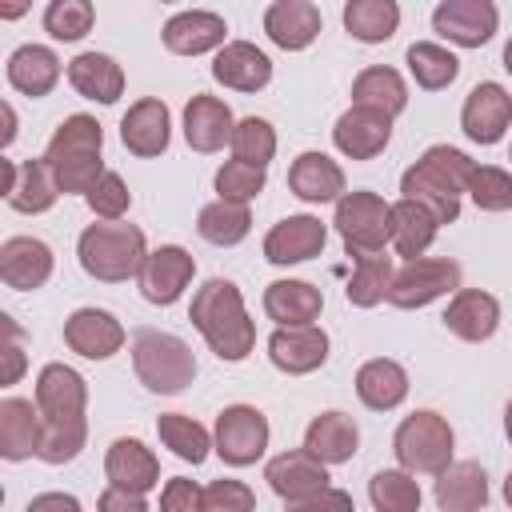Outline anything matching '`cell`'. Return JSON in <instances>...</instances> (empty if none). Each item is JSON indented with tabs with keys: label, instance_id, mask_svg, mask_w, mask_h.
Listing matches in <instances>:
<instances>
[{
	"label": "cell",
	"instance_id": "6da1fadb",
	"mask_svg": "<svg viewBox=\"0 0 512 512\" xmlns=\"http://www.w3.org/2000/svg\"><path fill=\"white\" fill-rule=\"evenodd\" d=\"M472 172H476V164L460 148L436 144L404 172L400 192H404V200H416L420 208H428L436 216V224H452L460 216V192H468Z\"/></svg>",
	"mask_w": 512,
	"mask_h": 512
},
{
	"label": "cell",
	"instance_id": "7a4b0ae2",
	"mask_svg": "<svg viewBox=\"0 0 512 512\" xmlns=\"http://www.w3.org/2000/svg\"><path fill=\"white\" fill-rule=\"evenodd\" d=\"M188 320L200 328V336L208 340V348L220 356V360H244L256 344V324L248 320L244 312V300H240V288L232 280H208L196 288L192 296V312Z\"/></svg>",
	"mask_w": 512,
	"mask_h": 512
},
{
	"label": "cell",
	"instance_id": "3957f363",
	"mask_svg": "<svg viewBox=\"0 0 512 512\" xmlns=\"http://www.w3.org/2000/svg\"><path fill=\"white\" fill-rule=\"evenodd\" d=\"M100 144H104V132L92 116H68L52 140H48V152H44V164L56 180V188L68 196V192H80L88 196L100 176H104V160H100Z\"/></svg>",
	"mask_w": 512,
	"mask_h": 512
},
{
	"label": "cell",
	"instance_id": "277c9868",
	"mask_svg": "<svg viewBox=\"0 0 512 512\" xmlns=\"http://www.w3.org/2000/svg\"><path fill=\"white\" fill-rule=\"evenodd\" d=\"M76 256H80V268L96 280H128V276H140L148 252H144V232L136 224H88L80 232V244H76Z\"/></svg>",
	"mask_w": 512,
	"mask_h": 512
},
{
	"label": "cell",
	"instance_id": "5b68a950",
	"mask_svg": "<svg viewBox=\"0 0 512 512\" xmlns=\"http://www.w3.org/2000/svg\"><path fill=\"white\" fill-rule=\"evenodd\" d=\"M132 368L140 376V384L148 392H160V396H172V392H184L196 376V356L192 348L172 336V332H156V328H144L136 332L132 340Z\"/></svg>",
	"mask_w": 512,
	"mask_h": 512
},
{
	"label": "cell",
	"instance_id": "8992f818",
	"mask_svg": "<svg viewBox=\"0 0 512 512\" xmlns=\"http://www.w3.org/2000/svg\"><path fill=\"white\" fill-rule=\"evenodd\" d=\"M332 224L352 256H372L392 240V204H384L376 192H344Z\"/></svg>",
	"mask_w": 512,
	"mask_h": 512
},
{
	"label": "cell",
	"instance_id": "52a82bcc",
	"mask_svg": "<svg viewBox=\"0 0 512 512\" xmlns=\"http://www.w3.org/2000/svg\"><path fill=\"white\" fill-rule=\"evenodd\" d=\"M392 444H396V460L404 464V472L440 476L452 464V428L436 412H412L396 428Z\"/></svg>",
	"mask_w": 512,
	"mask_h": 512
},
{
	"label": "cell",
	"instance_id": "ba28073f",
	"mask_svg": "<svg viewBox=\"0 0 512 512\" xmlns=\"http://www.w3.org/2000/svg\"><path fill=\"white\" fill-rule=\"evenodd\" d=\"M460 288V264L456 260H436V256H420L408 260L388 288V304L396 308H424L432 300H440L444 292Z\"/></svg>",
	"mask_w": 512,
	"mask_h": 512
},
{
	"label": "cell",
	"instance_id": "9c48e42d",
	"mask_svg": "<svg viewBox=\"0 0 512 512\" xmlns=\"http://www.w3.org/2000/svg\"><path fill=\"white\" fill-rule=\"evenodd\" d=\"M268 448V420L264 412H256L252 404H232L216 416V452L224 456V464H256Z\"/></svg>",
	"mask_w": 512,
	"mask_h": 512
},
{
	"label": "cell",
	"instance_id": "30bf717a",
	"mask_svg": "<svg viewBox=\"0 0 512 512\" xmlns=\"http://www.w3.org/2000/svg\"><path fill=\"white\" fill-rule=\"evenodd\" d=\"M496 20H500L496 16V4H488V0H444L432 12V28L444 40L460 44V48L488 44L492 32H496Z\"/></svg>",
	"mask_w": 512,
	"mask_h": 512
},
{
	"label": "cell",
	"instance_id": "8fae6325",
	"mask_svg": "<svg viewBox=\"0 0 512 512\" xmlns=\"http://www.w3.org/2000/svg\"><path fill=\"white\" fill-rule=\"evenodd\" d=\"M196 272V260L180 244H160L140 268V292L148 304H176Z\"/></svg>",
	"mask_w": 512,
	"mask_h": 512
},
{
	"label": "cell",
	"instance_id": "7c38bea8",
	"mask_svg": "<svg viewBox=\"0 0 512 512\" xmlns=\"http://www.w3.org/2000/svg\"><path fill=\"white\" fill-rule=\"evenodd\" d=\"M460 124H464V136L476 140V144H496L508 124H512V96L496 84V80H484L468 92L464 100V112H460Z\"/></svg>",
	"mask_w": 512,
	"mask_h": 512
},
{
	"label": "cell",
	"instance_id": "4fadbf2b",
	"mask_svg": "<svg viewBox=\"0 0 512 512\" xmlns=\"http://www.w3.org/2000/svg\"><path fill=\"white\" fill-rule=\"evenodd\" d=\"M268 356L280 372L304 376L316 372L328 360V332L316 324H296V328H276L268 340Z\"/></svg>",
	"mask_w": 512,
	"mask_h": 512
},
{
	"label": "cell",
	"instance_id": "5bb4252c",
	"mask_svg": "<svg viewBox=\"0 0 512 512\" xmlns=\"http://www.w3.org/2000/svg\"><path fill=\"white\" fill-rule=\"evenodd\" d=\"M64 344L88 360H108L124 344V328L104 308H80L64 320Z\"/></svg>",
	"mask_w": 512,
	"mask_h": 512
},
{
	"label": "cell",
	"instance_id": "9a60e30c",
	"mask_svg": "<svg viewBox=\"0 0 512 512\" xmlns=\"http://www.w3.org/2000/svg\"><path fill=\"white\" fill-rule=\"evenodd\" d=\"M104 472H108L112 488H124V492H136V496H144L148 488L160 484V460L136 436L112 440V448L104 456Z\"/></svg>",
	"mask_w": 512,
	"mask_h": 512
},
{
	"label": "cell",
	"instance_id": "2e32d148",
	"mask_svg": "<svg viewBox=\"0 0 512 512\" xmlns=\"http://www.w3.org/2000/svg\"><path fill=\"white\" fill-rule=\"evenodd\" d=\"M52 276V248L36 236H12L0 244V280L16 292H32Z\"/></svg>",
	"mask_w": 512,
	"mask_h": 512
},
{
	"label": "cell",
	"instance_id": "e0dca14e",
	"mask_svg": "<svg viewBox=\"0 0 512 512\" xmlns=\"http://www.w3.org/2000/svg\"><path fill=\"white\" fill-rule=\"evenodd\" d=\"M264 480L272 484V492L280 500H300V496L328 488V464H320L308 448H292V452H280L276 460H268Z\"/></svg>",
	"mask_w": 512,
	"mask_h": 512
},
{
	"label": "cell",
	"instance_id": "ac0fdd59",
	"mask_svg": "<svg viewBox=\"0 0 512 512\" xmlns=\"http://www.w3.org/2000/svg\"><path fill=\"white\" fill-rule=\"evenodd\" d=\"M320 28H324V20H320V8L312 0H276L264 12V32L284 52L308 48L320 36Z\"/></svg>",
	"mask_w": 512,
	"mask_h": 512
},
{
	"label": "cell",
	"instance_id": "d6986e66",
	"mask_svg": "<svg viewBox=\"0 0 512 512\" xmlns=\"http://www.w3.org/2000/svg\"><path fill=\"white\" fill-rule=\"evenodd\" d=\"M388 136H392V116L372 112V108H356V104H352V108L336 120V128H332L336 148H340L344 156H352V160H372V156H380L384 144H388Z\"/></svg>",
	"mask_w": 512,
	"mask_h": 512
},
{
	"label": "cell",
	"instance_id": "ffe728a7",
	"mask_svg": "<svg viewBox=\"0 0 512 512\" xmlns=\"http://www.w3.org/2000/svg\"><path fill=\"white\" fill-rule=\"evenodd\" d=\"M4 196H8V204L16 212L32 216V212H48L56 204L60 188H56V180H52L44 160H24V164L4 160Z\"/></svg>",
	"mask_w": 512,
	"mask_h": 512
},
{
	"label": "cell",
	"instance_id": "44dd1931",
	"mask_svg": "<svg viewBox=\"0 0 512 512\" xmlns=\"http://www.w3.org/2000/svg\"><path fill=\"white\" fill-rule=\"evenodd\" d=\"M324 240H328V228L316 216H308V212L304 216H288L264 236V256L272 264H300V260L320 256Z\"/></svg>",
	"mask_w": 512,
	"mask_h": 512
},
{
	"label": "cell",
	"instance_id": "7402d4cb",
	"mask_svg": "<svg viewBox=\"0 0 512 512\" xmlns=\"http://www.w3.org/2000/svg\"><path fill=\"white\" fill-rule=\"evenodd\" d=\"M88 404V388L84 376L68 364H48L36 376V408L48 420H68V416H84Z\"/></svg>",
	"mask_w": 512,
	"mask_h": 512
},
{
	"label": "cell",
	"instance_id": "603a6c76",
	"mask_svg": "<svg viewBox=\"0 0 512 512\" xmlns=\"http://www.w3.org/2000/svg\"><path fill=\"white\" fill-rule=\"evenodd\" d=\"M212 76L224 84V88H236V92H260L268 80H272V60L248 44V40H232L216 52L212 60Z\"/></svg>",
	"mask_w": 512,
	"mask_h": 512
},
{
	"label": "cell",
	"instance_id": "cb8c5ba5",
	"mask_svg": "<svg viewBox=\"0 0 512 512\" xmlns=\"http://www.w3.org/2000/svg\"><path fill=\"white\" fill-rule=\"evenodd\" d=\"M224 36H228V24L224 16L216 12H176L168 24H164V48L176 52V56H200L208 48H224Z\"/></svg>",
	"mask_w": 512,
	"mask_h": 512
},
{
	"label": "cell",
	"instance_id": "d4e9b609",
	"mask_svg": "<svg viewBox=\"0 0 512 512\" xmlns=\"http://www.w3.org/2000/svg\"><path fill=\"white\" fill-rule=\"evenodd\" d=\"M232 132H236V120H232L224 100L204 96V92L188 100V108H184V140L196 152H216V148L232 144Z\"/></svg>",
	"mask_w": 512,
	"mask_h": 512
},
{
	"label": "cell",
	"instance_id": "484cf974",
	"mask_svg": "<svg viewBox=\"0 0 512 512\" xmlns=\"http://www.w3.org/2000/svg\"><path fill=\"white\" fill-rule=\"evenodd\" d=\"M496 324H500V304H496V296H488V292H480V288L456 292L452 304H448V312H444V328H448L452 336L468 340V344L488 340V336L496 332Z\"/></svg>",
	"mask_w": 512,
	"mask_h": 512
},
{
	"label": "cell",
	"instance_id": "4316f807",
	"mask_svg": "<svg viewBox=\"0 0 512 512\" xmlns=\"http://www.w3.org/2000/svg\"><path fill=\"white\" fill-rule=\"evenodd\" d=\"M288 188L308 200V204H324V200H340L344 196V172L332 156L324 152H300L288 168Z\"/></svg>",
	"mask_w": 512,
	"mask_h": 512
},
{
	"label": "cell",
	"instance_id": "83f0119b",
	"mask_svg": "<svg viewBox=\"0 0 512 512\" xmlns=\"http://www.w3.org/2000/svg\"><path fill=\"white\" fill-rule=\"evenodd\" d=\"M120 140L136 156H160L168 148V108L160 100H136L120 120Z\"/></svg>",
	"mask_w": 512,
	"mask_h": 512
},
{
	"label": "cell",
	"instance_id": "f1b7e54d",
	"mask_svg": "<svg viewBox=\"0 0 512 512\" xmlns=\"http://www.w3.org/2000/svg\"><path fill=\"white\" fill-rule=\"evenodd\" d=\"M488 500V476L476 460H456L436 480V504L440 512H480Z\"/></svg>",
	"mask_w": 512,
	"mask_h": 512
},
{
	"label": "cell",
	"instance_id": "f546056e",
	"mask_svg": "<svg viewBox=\"0 0 512 512\" xmlns=\"http://www.w3.org/2000/svg\"><path fill=\"white\" fill-rule=\"evenodd\" d=\"M324 308L320 288H312L308 280H276L264 288V312L280 324V328H296V324H312Z\"/></svg>",
	"mask_w": 512,
	"mask_h": 512
},
{
	"label": "cell",
	"instance_id": "4dcf8cb0",
	"mask_svg": "<svg viewBox=\"0 0 512 512\" xmlns=\"http://www.w3.org/2000/svg\"><path fill=\"white\" fill-rule=\"evenodd\" d=\"M36 448H40V408L20 396L0 400V456L24 460L36 456Z\"/></svg>",
	"mask_w": 512,
	"mask_h": 512
},
{
	"label": "cell",
	"instance_id": "1f68e13d",
	"mask_svg": "<svg viewBox=\"0 0 512 512\" xmlns=\"http://www.w3.org/2000/svg\"><path fill=\"white\" fill-rule=\"evenodd\" d=\"M356 444H360V432L352 424V416L344 412H320L308 432H304V448L320 460V464H344L356 456Z\"/></svg>",
	"mask_w": 512,
	"mask_h": 512
},
{
	"label": "cell",
	"instance_id": "d6a6232c",
	"mask_svg": "<svg viewBox=\"0 0 512 512\" xmlns=\"http://www.w3.org/2000/svg\"><path fill=\"white\" fill-rule=\"evenodd\" d=\"M68 80L80 96L96 100V104H116L120 92H124V72L112 56L104 52H80L72 64H68Z\"/></svg>",
	"mask_w": 512,
	"mask_h": 512
},
{
	"label": "cell",
	"instance_id": "836d02e7",
	"mask_svg": "<svg viewBox=\"0 0 512 512\" xmlns=\"http://www.w3.org/2000/svg\"><path fill=\"white\" fill-rule=\"evenodd\" d=\"M60 80V60L44 44H24L8 56V84L24 96H48Z\"/></svg>",
	"mask_w": 512,
	"mask_h": 512
},
{
	"label": "cell",
	"instance_id": "e575fe53",
	"mask_svg": "<svg viewBox=\"0 0 512 512\" xmlns=\"http://www.w3.org/2000/svg\"><path fill=\"white\" fill-rule=\"evenodd\" d=\"M356 396L376 408V412H388L396 408L404 396H408V372L396 364V360H368L360 372H356Z\"/></svg>",
	"mask_w": 512,
	"mask_h": 512
},
{
	"label": "cell",
	"instance_id": "d590c367",
	"mask_svg": "<svg viewBox=\"0 0 512 512\" xmlns=\"http://www.w3.org/2000/svg\"><path fill=\"white\" fill-rule=\"evenodd\" d=\"M352 104H356V108L384 112V116H396V112H404V104H408V88H404V80H400L396 68L376 64V68H364V72L356 76V84H352Z\"/></svg>",
	"mask_w": 512,
	"mask_h": 512
},
{
	"label": "cell",
	"instance_id": "8d00e7d4",
	"mask_svg": "<svg viewBox=\"0 0 512 512\" xmlns=\"http://www.w3.org/2000/svg\"><path fill=\"white\" fill-rule=\"evenodd\" d=\"M436 216L428 208H420L416 200H396L392 204V244L400 256L420 260L428 252V244L436 240Z\"/></svg>",
	"mask_w": 512,
	"mask_h": 512
},
{
	"label": "cell",
	"instance_id": "74e56055",
	"mask_svg": "<svg viewBox=\"0 0 512 512\" xmlns=\"http://www.w3.org/2000/svg\"><path fill=\"white\" fill-rule=\"evenodd\" d=\"M400 24V8L392 0H348L344 28L364 44H384Z\"/></svg>",
	"mask_w": 512,
	"mask_h": 512
},
{
	"label": "cell",
	"instance_id": "f35d334b",
	"mask_svg": "<svg viewBox=\"0 0 512 512\" xmlns=\"http://www.w3.org/2000/svg\"><path fill=\"white\" fill-rule=\"evenodd\" d=\"M392 256L384 252H372V256H356V268H352V280L344 288L348 304L356 308H376L380 300H388V288H392Z\"/></svg>",
	"mask_w": 512,
	"mask_h": 512
},
{
	"label": "cell",
	"instance_id": "ab89813d",
	"mask_svg": "<svg viewBox=\"0 0 512 512\" xmlns=\"http://www.w3.org/2000/svg\"><path fill=\"white\" fill-rule=\"evenodd\" d=\"M252 228V216H248V204H232V200H212L200 208L196 216V232L208 240V244H240Z\"/></svg>",
	"mask_w": 512,
	"mask_h": 512
},
{
	"label": "cell",
	"instance_id": "60d3db41",
	"mask_svg": "<svg viewBox=\"0 0 512 512\" xmlns=\"http://www.w3.org/2000/svg\"><path fill=\"white\" fill-rule=\"evenodd\" d=\"M404 60H408V72L416 76V84L428 88V92H440V88H448V84L460 76V60H456L448 48L428 44V40L412 44Z\"/></svg>",
	"mask_w": 512,
	"mask_h": 512
},
{
	"label": "cell",
	"instance_id": "b9f144b4",
	"mask_svg": "<svg viewBox=\"0 0 512 512\" xmlns=\"http://www.w3.org/2000/svg\"><path fill=\"white\" fill-rule=\"evenodd\" d=\"M368 496L376 512H416L420 508V484L404 468H384L368 480Z\"/></svg>",
	"mask_w": 512,
	"mask_h": 512
},
{
	"label": "cell",
	"instance_id": "7bdbcfd3",
	"mask_svg": "<svg viewBox=\"0 0 512 512\" xmlns=\"http://www.w3.org/2000/svg\"><path fill=\"white\" fill-rule=\"evenodd\" d=\"M156 432H160L164 448H172V452H176L180 460H188V464H200V460L208 456V448H212L204 424H196L192 416H180V412H164V416L156 420Z\"/></svg>",
	"mask_w": 512,
	"mask_h": 512
},
{
	"label": "cell",
	"instance_id": "ee69618b",
	"mask_svg": "<svg viewBox=\"0 0 512 512\" xmlns=\"http://www.w3.org/2000/svg\"><path fill=\"white\" fill-rule=\"evenodd\" d=\"M232 152H236V160L264 168L276 156V132H272V124L260 120V116H244L236 124V132H232Z\"/></svg>",
	"mask_w": 512,
	"mask_h": 512
},
{
	"label": "cell",
	"instance_id": "f6af8a7d",
	"mask_svg": "<svg viewBox=\"0 0 512 512\" xmlns=\"http://www.w3.org/2000/svg\"><path fill=\"white\" fill-rule=\"evenodd\" d=\"M92 20H96V8L88 0H52L44 8V28L56 36V40H80L92 32Z\"/></svg>",
	"mask_w": 512,
	"mask_h": 512
},
{
	"label": "cell",
	"instance_id": "bcb514c9",
	"mask_svg": "<svg viewBox=\"0 0 512 512\" xmlns=\"http://www.w3.org/2000/svg\"><path fill=\"white\" fill-rule=\"evenodd\" d=\"M468 196L476 208L484 212H508L512 208V176L504 168H492V164H480L468 180Z\"/></svg>",
	"mask_w": 512,
	"mask_h": 512
},
{
	"label": "cell",
	"instance_id": "7dc6e473",
	"mask_svg": "<svg viewBox=\"0 0 512 512\" xmlns=\"http://www.w3.org/2000/svg\"><path fill=\"white\" fill-rule=\"evenodd\" d=\"M216 192H220V200L248 204L252 196L264 192V168L244 164V160H228V164L216 172Z\"/></svg>",
	"mask_w": 512,
	"mask_h": 512
},
{
	"label": "cell",
	"instance_id": "c3c4849f",
	"mask_svg": "<svg viewBox=\"0 0 512 512\" xmlns=\"http://www.w3.org/2000/svg\"><path fill=\"white\" fill-rule=\"evenodd\" d=\"M84 200H88V208H92L100 220H108V224H112V220H120V216L128 212L132 192H128V184H124L116 172H104V176H100V184H96Z\"/></svg>",
	"mask_w": 512,
	"mask_h": 512
},
{
	"label": "cell",
	"instance_id": "681fc988",
	"mask_svg": "<svg viewBox=\"0 0 512 512\" xmlns=\"http://www.w3.org/2000/svg\"><path fill=\"white\" fill-rule=\"evenodd\" d=\"M204 512H256V496L240 480H212L204 488Z\"/></svg>",
	"mask_w": 512,
	"mask_h": 512
},
{
	"label": "cell",
	"instance_id": "f907efd6",
	"mask_svg": "<svg viewBox=\"0 0 512 512\" xmlns=\"http://www.w3.org/2000/svg\"><path fill=\"white\" fill-rule=\"evenodd\" d=\"M160 512H204V488L196 480L172 476L160 492Z\"/></svg>",
	"mask_w": 512,
	"mask_h": 512
},
{
	"label": "cell",
	"instance_id": "816d5d0a",
	"mask_svg": "<svg viewBox=\"0 0 512 512\" xmlns=\"http://www.w3.org/2000/svg\"><path fill=\"white\" fill-rule=\"evenodd\" d=\"M288 512H356L352 508V496L340 492V488H320L312 496H300V500H284Z\"/></svg>",
	"mask_w": 512,
	"mask_h": 512
},
{
	"label": "cell",
	"instance_id": "f5cc1de1",
	"mask_svg": "<svg viewBox=\"0 0 512 512\" xmlns=\"http://www.w3.org/2000/svg\"><path fill=\"white\" fill-rule=\"evenodd\" d=\"M4 320V332H8V344H4V384H16L20 380V372H24V352H20V332H16V324L8 320V316H0Z\"/></svg>",
	"mask_w": 512,
	"mask_h": 512
},
{
	"label": "cell",
	"instance_id": "db71d44e",
	"mask_svg": "<svg viewBox=\"0 0 512 512\" xmlns=\"http://www.w3.org/2000/svg\"><path fill=\"white\" fill-rule=\"evenodd\" d=\"M96 512H148V504H144V496L108 484V488L100 492V500H96Z\"/></svg>",
	"mask_w": 512,
	"mask_h": 512
},
{
	"label": "cell",
	"instance_id": "11a10c76",
	"mask_svg": "<svg viewBox=\"0 0 512 512\" xmlns=\"http://www.w3.org/2000/svg\"><path fill=\"white\" fill-rule=\"evenodd\" d=\"M24 512H80V500L68 496V492H40L28 500Z\"/></svg>",
	"mask_w": 512,
	"mask_h": 512
},
{
	"label": "cell",
	"instance_id": "9f6ffc18",
	"mask_svg": "<svg viewBox=\"0 0 512 512\" xmlns=\"http://www.w3.org/2000/svg\"><path fill=\"white\" fill-rule=\"evenodd\" d=\"M12 136H16V112H12V104H4V148L12 144Z\"/></svg>",
	"mask_w": 512,
	"mask_h": 512
},
{
	"label": "cell",
	"instance_id": "6f0895ef",
	"mask_svg": "<svg viewBox=\"0 0 512 512\" xmlns=\"http://www.w3.org/2000/svg\"><path fill=\"white\" fill-rule=\"evenodd\" d=\"M504 432H508V440H512V400H508V408H504Z\"/></svg>",
	"mask_w": 512,
	"mask_h": 512
},
{
	"label": "cell",
	"instance_id": "680465c9",
	"mask_svg": "<svg viewBox=\"0 0 512 512\" xmlns=\"http://www.w3.org/2000/svg\"><path fill=\"white\" fill-rule=\"evenodd\" d=\"M504 500H508V508H512V472H508V480H504Z\"/></svg>",
	"mask_w": 512,
	"mask_h": 512
},
{
	"label": "cell",
	"instance_id": "91938a15",
	"mask_svg": "<svg viewBox=\"0 0 512 512\" xmlns=\"http://www.w3.org/2000/svg\"><path fill=\"white\" fill-rule=\"evenodd\" d=\"M504 68H508V72H512V40H508V44H504Z\"/></svg>",
	"mask_w": 512,
	"mask_h": 512
}]
</instances>
